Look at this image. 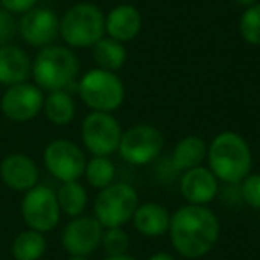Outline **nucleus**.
Wrapping results in <instances>:
<instances>
[{"mask_svg":"<svg viewBox=\"0 0 260 260\" xmlns=\"http://www.w3.org/2000/svg\"><path fill=\"white\" fill-rule=\"evenodd\" d=\"M219 219L209 207L187 203L171 214L168 234L178 255L194 260L212 251L219 241Z\"/></svg>","mask_w":260,"mask_h":260,"instance_id":"f257e3e1","label":"nucleus"},{"mask_svg":"<svg viewBox=\"0 0 260 260\" xmlns=\"http://www.w3.org/2000/svg\"><path fill=\"white\" fill-rule=\"evenodd\" d=\"M209 170L219 182L239 185L251 171L253 155L248 141L237 132L224 130L217 134L207 148Z\"/></svg>","mask_w":260,"mask_h":260,"instance_id":"f03ea898","label":"nucleus"},{"mask_svg":"<svg viewBox=\"0 0 260 260\" xmlns=\"http://www.w3.org/2000/svg\"><path fill=\"white\" fill-rule=\"evenodd\" d=\"M34 84L41 91H70L77 89L79 59L70 47L48 45L40 48L32 61Z\"/></svg>","mask_w":260,"mask_h":260,"instance_id":"7ed1b4c3","label":"nucleus"},{"mask_svg":"<svg viewBox=\"0 0 260 260\" xmlns=\"http://www.w3.org/2000/svg\"><path fill=\"white\" fill-rule=\"evenodd\" d=\"M59 36L70 48H93L105 36V15L91 2H79L62 15Z\"/></svg>","mask_w":260,"mask_h":260,"instance_id":"20e7f679","label":"nucleus"},{"mask_svg":"<svg viewBox=\"0 0 260 260\" xmlns=\"http://www.w3.org/2000/svg\"><path fill=\"white\" fill-rule=\"evenodd\" d=\"M80 100L96 112H112L125 100V84L114 72L94 68L86 72L77 82Z\"/></svg>","mask_w":260,"mask_h":260,"instance_id":"39448f33","label":"nucleus"},{"mask_svg":"<svg viewBox=\"0 0 260 260\" xmlns=\"http://www.w3.org/2000/svg\"><path fill=\"white\" fill-rule=\"evenodd\" d=\"M138 205L139 196L132 185L126 182H112L98 192L93 214L104 228H116L132 221Z\"/></svg>","mask_w":260,"mask_h":260,"instance_id":"423d86ee","label":"nucleus"},{"mask_svg":"<svg viewBox=\"0 0 260 260\" xmlns=\"http://www.w3.org/2000/svg\"><path fill=\"white\" fill-rule=\"evenodd\" d=\"M162 148V132L148 123H139V125L123 130L118 152L121 159L132 166H146V164L159 159Z\"/></svg>","mask_w":260,"mask_h":260,"instance_id":"0eeeda50","label":"nucleus"},{"mask_svg":"<svg viewBox=\"0 0 260 260\" xmlns=\"http://www.w3.org/2000/svg\"><path fill=\"white\" fill-rule=\"evenodd\" d=\"M80 136L87 152L93 155L109 157L111 153L118 152L123 128L111 112L91 111L84 118Z\"/></svg>","mask_w":260,"mask_h":260,"instance_id":"6e6552de","label":"nucleus"},{"mask_svg":"<svg viewBox=\"0 0 260 260\" xmlns=\"http://www.w3.org/2000/svg\"><path fill=\"white\" fill-rule=\"evenodd\" d=\"M22 217L30 230L41 234L54 230L61 219V207L54 189L38 184L23 192Z\"/></svg>","mask_w":260,"mask_h":260,"instance_id":"1a4fd4ad","label":"nucleus"},{"mask_svg":"<svg viewBox=\"0 0 260 260\" xmlns=\"http://www.w3.org/2000/svg\"><path fill=\"white\" fill-rule=\"evenodd\" d=\"M43 162L59 182H72L84 177L87 160L79 145L70 139H54L43 150Z\"/></svg>","mask_w":260,"mask_h":260,"instance_id":"9d476101","label":"nucleus"},{"mask_svg":"<svg viewBox=\"0 0 260 260\" xmlns=\"http://www.w3.org/2000/svg\"><path fill=\"white\" fill-rule=\"evenodd\" d=\"M45 94L36 84L22 82L9 86L0 96V109L6 118L16 123H25L34 119L43 111Z\"/></svg>","mask_w":260,"mask_h":260,"instance_id":"9b49d317","label":"nucleus"},{"mask_svg":"<svg viewBox=\"0 0 260 260\" xmlns=\"http://www.w3.org/2000/svg\"><path fill=\"white\" fill-rule=\"evenodd\" d=\"M102 234L104 226L94 216H77L62 230V248L72 256H89L100 246Z\"/></svg>","mask_w":260,"mask_h":260,"instance_id":"f8f14e48","label":"nucleus"},{"mask_svg":"<svg viewBox=\"0 0 260 260\" xmlns=\"http://www.w3.org/2000/svg\"><path fill=\"white\" fill-rule=\"evenodd\" d=\"M59 22L61 18L55 11L36 6L29 13L22 15L18 22V34L30 47L45 48L54 45V41L59 38Z\"/></svg>","mask_w":260,"mask_h":260,"instance_id":"ddd939ff","label":"nucleus"},{"mask_svg":"<svg viewBox=\"0 0 260 260\" xmlns=\"http://www.w3.org/2000/svg\"><path fill=\"white\" fill-rule=\"evenodd\" d=\"M0 178L11 191L27 192L40 182V170L25 153H9L0 162Z\"/></svg>","mask_w":260,"mask_h":260,"instance_id":"4468645a","label":"nucleus"},{"mask_svg":"<svg viewBox=\"0 0 260 260\" xmlns=\"http://www.w3.org/2000/svg\"><path fill=\"white\" fill-rule=\"evenodd\" d=\"M180 192L191 205H209L219 194V180L209 168H192L182 175Z\"/></svg>","mask_w":260,"mask_h":260,"instance_id":"2eb2a0df","label":"nucleus"},{"mask_svg":"<svg viewBox=\"0 0 260 260\" xmlns=\"http://www.w3.org/2000/svg\"><path fill=\"white\" fill-rule=\"evenodd\" d=\"M143 29V16L138 8L130 4L116 6L105 16V34L119 43L132 41Z\"/></svg>","mask_w":260,"mask_h":260,"instance_id":"dca6fc26","label":"nucleus"},{"mask_svg":"<svg viewBox=\"0 0 260 260\" xmlns=\"http://www.w3.org/2000/svg\"><path fill=\"white\" fill-rule=\"evenodd\" d=\"M32 73V61L23 48L16 45H0V86H16L27 82Z\"/></svg>","mask_w":260,"mask_h":260,"instance_id":"f3484780","label":"nucleus"},{"mask_svg":"<svg viewBox=\"0 0 260 260\" xmlns=\"http://www.w3.org/2000/svg\"><path fill=\"white\" fill-rule=\"evenodd\" d=\"M132 221H134L136 230L145 237H160L170 230L171 214L168 212L166 207L148 202L138 205L134 216H132Z\"/></svg>","mask_w":260,"mask_h":260,"instance_id":"a211bd4d","label":"nucleus"},{"mask_svg":"<svg viewBox=\"0 0 260 260\" xmlns=\"http://www.w3.org/2000/svg\"><path fill=\"white\" fill-rule=\"evenodd\" d=\"M207 148L209 145L200 136H185L175 146L173 153H171V164L178 171H187L192 168L203 166V160L207 159Z\"/></svg>","mask_w":260,"mask_h":260,"instance_id":"6ab92c4d","label":"nucleus"},{"mask_svg":"<svg viewBox=\"0 0 260 260\" xmlns=\"http://www.w3.org/2000/svg\"><path fill=\"white\" fill-rule=\"evenodd\" d=\"M93 61L96 68L105 72H119L126 62V48L123 43L104 36L93 45Z\"/></svg>","mask_w":260,"mask_h":260,"instance_id":"aec40b11","label":"nucleus"},{"mask_svg":"<svg viewBox=\"0 0 260 260\" xmlns=\"http://www.w3.org/2000/svg\"><path fill=\"white\" fill-rule=\"evenodd\" d=\"M43 112L50 123L57 126H64L73 121L77 112V105L70 91H52L45 96Z\"/></svg>","mask_w":260,"mask_h":260,"instance_id":"412c9836","label":"nucleus"},{"mask_svg":"<svg viewBox=\"0 0 260 260\" xmlns=\"http://www.w3.org/2000/svg\"><path fill=\"white\" fill-rule=\"evenodd\" d=\"M47 251V239L41 232L23 230L15 237L11 253L15 260H41Z\"/></svg>","mask_w":260,"mask_h":260,"instance_id":"4be33fe9","label":"nucleus"},{"mask_svg":"<svg viewBox=\"0 0 260 260\" xmlns=\"http://www.w3.org/2000/svg\"><path fill=\"white\" fill-rule=\"evenodd\" d=\"M57 202L61 207V212L70 217L82 216L87 207V191L79 180L61 182V187L57 189Z\"/></svg>","mask_w":260,"mask_h":260,"instance_id":"5701e85b","label":"nucleus"},{"mask_svg":"<svg viewBox=\"0 0 260 260\" xmlns=\"http://www.w3.org/2000/svg\"><path fill=\"white\" fill-rule=\"evenodd\" d=\"M84 177H86L87 184L91 187L105 189L107 185H111L116 178V166L109 157H100L93 155V159L86 162V170H84Z\"/></svg>","mask_w":260,"mask_h":260,"instance_id":"b1692460","label":"nucleus"},{"mask_svg":"<svg viewBox=\"0 0 260 260\" xmlns=\"http://www.w3.org/2000/svg\"><path fill=\"white\" fill-rule=\"evenodd\" d=\"M239 32L248 45H260V2L244 9L239 20Z\"/></svg>","mask_w":260,"mask_h":260,"instance_id":"393cba45","label":"nucleus"},{"mask_svg":"<svg viewBox=\"0 0 260 260\" xmlns=\"http://www.w3.org/2000/svg\"><path fill=\"white\" fill-rule=\"evenodd\" d=\"M128 244H130V237L121 226L104 228L100 246L104 248V251L107 253V256L125 255V253L128 251Z\"/></svg>","mask_w":260,"mask_h":260,"instance_id":"a878e982","label":"nucleus"},{"mask_svg":"<svg viewBox=\"0 0 260 260\" xmlns=\"http://www.w3.org/2000/svg\"><path fill=\"white\" fill-rule=\"evenodd\" d=\"M239 194L246 205L260 210V173H249L239 184Z\"/></svg>","mask_w":260,"mask_h":260,"instance_id":"bb28decb","label":"nucleus"},{"mask_svg":"<svg viewBox=\"0 0 260 260\" xmlns=\"http://www.w3.org/2000/svg\"><path fill=\"white\" fill-rule=\"evenodd\" d=\"M16 34H18V20L15 18V15L0 8V45L11 43Z\"/></svg>","mask_w":260,"mask_h":260,"instance_id":"cd10ccee","label":"nucleus"},{"mask_svg":"<svg viewBox=\"0 0 260 260\" xmlns=\"http://www.w3.org/2000/svg\"><path fill=\"white\" fill-rule=\"evenodd\" d=\"M36 4L38 0H0V6L11 15H25L36 8Z\"/></svg>","mask_w":260,"mask_h":260,"instance_id":"c85d7f7f","label":"nucleus"},{"mask_svg":"<svg viewBox=\"0 0 260 260\" xmlns=\"http://www.w3.org/2000/svg\"><path fill=\"white\" fill-rule=\"evenodd\" d=\"M148 260H175V256L171 253H166V251H159V253H153Z\"/></svg>","mask_w":260,"mask_h":260,"instance_id":"c756f323","label":"nucleus"},{"mask_svg":"<svg viewBox=\"0 0 260 260\" xmlns=\"http://www.w3.org/2000/svg\"><path fill=\"white\" fill-rule=\"evenodd\" d=\"M235 4L237 6H241V8H249V6H253V4H256V2H258V0H234Z\"/></svg>","mask_w":260,"mask_h":260,"instance_id":"7c9ffc66","label":"nucleus"},{"mask_svg":"<svg viewBox=\"0 0 260 260\" xmlns=\"http://www.w3.org/2000/svg\"><path fill=\"white\" fill-rule=\"evenodd\" d=\"M105 260H138V258H134L132 255H116V256H107Z\"/></svg>","mask_w":260,"mask_h":260,"instance_id":"2f4dec72","label":"nucleus"},{"mask_svg":"<svg viewBox=\"0 0 260 260\" xmlns=\"http://www.w3.org/2000/svg\"><path fill=\"white\" fill-rule=\"evenodd\" d=\"M68 260H89L87 256H70Z\"/></svg>","mask_w":260,"mask_h":260,"instance_id":"473e14b6","label":"nucleus"}]
</instances>
